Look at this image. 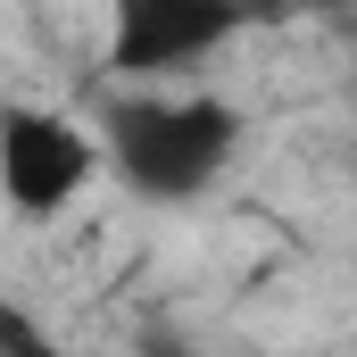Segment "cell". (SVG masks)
I'll use <instances>...</instances> for the list:
<instances>
[{
    "mask_svg": "<svg viewBox=\"0 0 357 357\" xmlns=\"http://www.w3.org/2000/svg\"><path fill=\"white\" fill-rule=\"evenodd\" d=\"M108 158L158 199L208 191L216 167L233 158V108L208 91H142L108 108Z\"/></svg>",
    "mask_w": 357,
    "mask_h": 357,
    "instance_id": "1",
    "label": "cell"
},
{
    "mask_svg": "<svg viewBox=\"0 0 357 357\" xmlns=\"http://www.w3.org/2000/svg\"><path fill=\"white\" fill-rule=\"evenodd\" d=\"M91 167H100V150H91L84 125H67V116L25 108V116H8V125H0V191H8L25 216L67 208V199L91 183Z\"/></svg>",
    "mask_w": 357,
    "mask_h": 357,
    "instance_id": "2",
    "label": "cell"
},
{
    "mask_svg": "<svg viewBox=\"0 0 357 357\" xmlns=\"http://www.w3.org/2000/svg\"><path fill=\"white\" fill-rule=\"evenodd\" d=\"M241 25V0H116V67L175 75Z\"/></svg>",
    "mask_w": 357,
    "mask_h": 357,
    "instance_id": "3",
    "label": "cell"
},
{
    "mask_svg": "<svg viewBox=\"0 0 357 357\" xmlns=\"http://www.w3.org/2000/svg\"><path fill=\"white\" fill-rule=\"evenodd\" d=\"M33 357H50V349H33Z\"/></svg>",
    "mask_w": 357,
    "mask_h": 357,
    "instance_id": "4",
    "label": "cell"
}]
</instances>
